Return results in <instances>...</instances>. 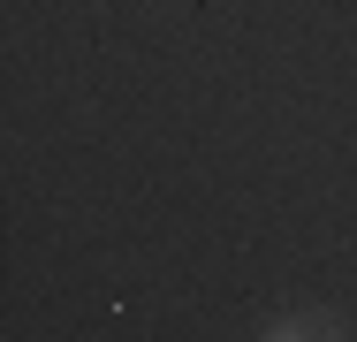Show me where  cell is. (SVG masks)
Returning a JSON list of instances; mask_svg holds the SVG:
<instances>
[{"mask_svg": "<svg viewBox=\"0 0 357 342\" xmlns=\"http://www.w3.org/2000/svg\"><path fill=\"white\" fill-rule=\"evenodd\" d=\"M266 342H342V327L327 320V312H289L266 327Z\"/></svg>", "mask_w": 357, "mask_h": 342, "instance_id": "cell-1", "label": "cell"}]
</instances>
